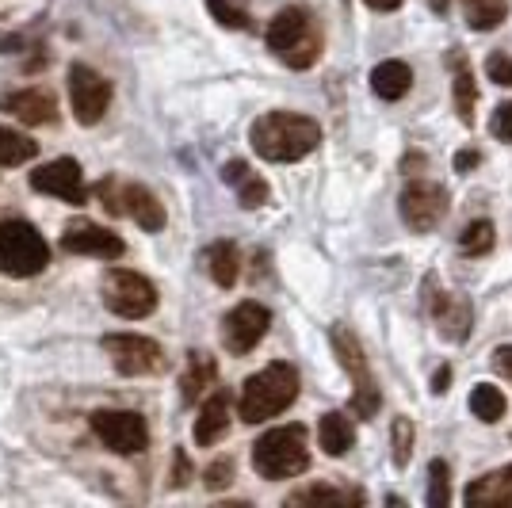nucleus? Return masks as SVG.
Segmentation results:
<instances>
[{
  "label": "nucleus",
  "mask_w": 512,
  "mask_h": 508,
  "mask_svg": "<svg viewBox=\"0 0 512 508\" xmlns=\"http://www.w3.org/2000/svg\"><path fill=\"white\" fill-rule=\"evenodd\" d=\"M222 180L237 191V203H241L245 211H256V207L268 203V184H264L245 161H230V165L222 169Z\"/></svg>",
  "instance_id": "obj_20"
},
{
  "label": "nucleus",
  "mask_w": 512,
  "mask_h": 508,
  "mask_svg": "<svg viewBox=\"0 0 512 508\" xmlns=\"http://www.w3.org/2000/svg\"><path fill=\"white\" fill-rule=\"evenodd\" d=\"M329 340H333V352H337L341 367L348 371V379H352V409L360 413L363 421H367V417H375L383 398H379L375 375H371V367H367L363 344L356 340V333H352L348 325H333V329H329Z\"/></svg>",
  "instance_id": "obj_6"
},
{
  "label": "nucleus",
  "mask_w": 512,
  "mask_h": 508,
  "mask_svg": "<svg viewBox=\"0 0 512 508\" xmlns=\"http://www.w3.org/2000/svg\"><path fill=\"white\" fill-rule=\"evenodd\" d=\"M46 264H50V249H46L43 233L31 222H20V218L0 222V276H43Z\"/></svg>",
  "instance_id": "obj_5"
},
{
  "label": "nucleus",
  "mask_w": 512,
  "mask_h": 508,
  "mask_svg": "<svg viewBox=\"0 0 512 508\" xmlns=\"http://www.w3.org/2000/svg\"><path fill=\"white\" fill-rule=\"evenodd\" d=\"M306 466H310V447H306V428L302 424L272 428L253 444V470L268 482L299 478Z\"/></svg>",
  "instance_id": "obj_4"
},
{
  "label": "nucleus",
  "mask_w": 512,
  "mask_h": 508,
  "mask_svg": "<svg viewBox=\"0 0 512 508\" xmlns=\"http://www.w3.org/2000/svg\"><path fill=\"white\" fill-rule=\"evenodd\" d=\"M497 371H505L512 379V348H501V352H497Z\"/></svg>",
  "instance_id": "obj_41"
},
{
  "label": "nucleus",
  "mask_w": 512,
  "mask_h": 508,
  "mask_svg": "<svg viewBox=\"0 0 512 508\" xmlns=\"http://www.w3.org/2000/svg\"><path fill=\"white\" fill-rule=\"evenodd\" d=\"M100 199L111 214H130L146 233L165 230V203L142 184H123V180H100Z\"/></svg>",
  "instance_id": "obj_10"
},
{
  "label": "nucleus",
  "mask_w": 512,
  "mask_h": 508,
  "mask_svg": "<svg viewBox=\"0 0 512 508\" xmlns=\"http://www.w3.org/2000/svg\"><path fill=\"white\" fill-rule=\"evenodd\" d=\"M268 50L291 69H310L321 58V27L306 8H283L268 23Z\"/></svg>",
  "instance_id": "obj_3"
},
{
  "label": "nucleus",
  "mask_w": 512,
  "mask_h": 508,
  "mask_svg": "<svg viewBox=\"0 0 512 508\" xmlns=\"http://www.w3.org/2000/svg\"><path fill=\"white\" fill-rule=\"evenodd\" d=\"M413 85V73H409L406 62H398V58H390V62H379L371 69V88H375V96L379 100H402Z\"/></svg>",
  "instance_id": "obj_21"
},
{
  "label": "nucleus",
  "mask_w": 512,
  "mask_h": 508,
  "mask_svg": "<svg viewBox=\"0 0 512 508\" xmlns=\"http://www.w3.org/2000/svg\"><path fill=\"white\" fill-rule=\"evenodd\" d=\"M207 8H211V16L222 27H234V31H249L253 20H249V12L237 4V0H207Z\"/></svg>",
  "instance_id": "obj_33"
},
{
  "label": "nucleus",
  "mask_w": 512,
  "mask_h": 508,
  "mask_svg": "<svg viewBox=\"0 0 512 508\" xmlns=\"http://www.w3.org/2000/svg\"><path fill=\"white\" fill-rule=\"evenodd\" d=\"M428 4H432V12H436V16H444V12H448L451 0H428Z\"/></svg>",
  "instance_id": "obj_42"
},
{
  "label": "nucleus",
  "mask_w": 512,
  "mask_h": 508,
  "mask_svg": "<svg viewBox=\"0 0 512 508\" xmlns=\"http://www.w3.org/2000/svg\"><path fill=\"white\" fill-rule=\"evenodd\" d=\"M203 260H207V272L218 287H234L241 276V253H237L234 241H214Z\"/></svg>",
  "instance_id": "obj_22"
},
{
  "label": "nucleus",
  "mask_w": 512,
  "mask_h": 508,
  "mask_svg": "<svg viewBox=\"0 0 512 508\" xmlns=\"http://www.w3.org/2000/svg\"><path fill=\"white\" fill-rule=\"evenodd\" d=\"M299 398V371L291 363H268L264 371H256L253 379H245L241 386V402H237V413L245 424H260L279 417L283 409H291Z\"/></svg>",
  "instance_id": "obj_2"
},
{
  "label": "nucleus",
  "mask_w": 512,
  "mask_h": 508,
  "mask_svg": "<svg viewBox=\"0 0 512 508\" xmlns=\"http://www.w3.org/2000/svg\"><path fill=\"white\" fill-rule=\"evenodd\" d=\"M92 432L104 440L107 451H115V455H142L146 447H150V424L142 413H134V409H96L92 417Z\"/></svg>",
  "instance_id": "obj_9"
},
{
  "label": "nucleus",
  "mask_w": 512,
  "mask_h": 508,
  "mask_svg": "<svg viewBox=\"0 0 512 508\" xmlns=\"http://www.w3.org/2000/svg\"><path fill=\"white\" fill-rule=\"evenodd\" d=\"M249 142L253 149L272 161V165H291V161H302L310 157L321 142V127L310 119V115H295V111H268L260 115L249 130Z\"/></svg>",
  "instance_id": "obj_1"
},
{
  "label": "nucleus",
  "mask_w": 512,
  "mask_h": 508,
  "mask_svg": "<svg viewBox=\"0 0 512 508\" xmlns=\"http://www.w3.org/2000/svg\"><path fill=\"white\" fill-rule=\"evenodd\" d=\"M398 211H402V222H406L413 233H428L436 230L448 214V191L432 180H413L402 199H398Z\"/></svg>",
  "instance_id": "obj_12"
},
{
  "label": "nucleus",
  "mask_w": 512,
  "mask_h": 508,
  "mask_svg": "<svg viewBox=\"0 0 512 508\" xmlns=\"http://www.w3.org/2000/svg\"><path fill=\"white\" fill-rule=\"evenodd\" d=\"M69 104L77 123L96 127L111 107V81L100 77L92 65H69Z\"/></svg>",
  "instance_id": "obj_11"
},
{
  "label": "nucleus",
  "mask_w": 512,
  "mask_h": 508,
  "mask_svg": "<svg viewBox=\"0 0 512 508\" xmlns=\"http://www.w3.org/2000/svg\"><path fill=\"white\" fill-rule=\"evenodd\" d=\"M318 440H321V447H325V455L341 459L344 451L356 444V428H352V421H348L344 413H325L318 424Z\"/></svg>",
  "instance_id": "obj_23"
},
{
  "label": "nucleus",
  "mask_w": 512,
  "mask_h": 508,
  "mask_svg": "<svg viewBox=\"0 0 512 508\" xmlns=\"http://www.w3.org/2000/svg\"><path fill=\"white\" fill-rule=\"evenodd\" d=\"M490 130H493V138H501V142H512V104H497V107H493Z\"/></svg>",
  "instance_id": "obj_36"
},
{
  "label": "nucleus",
  "mask_w": 512,
  "mask_h": 508,
  "mask_svg": "<svg viewBox=\"0 0 512 508\" xmlns=\"http://www.w3.org/2000/svg\"><path fill=\"white\" fill-rule=\"evenodd\" d=\"M230 482H234V459H214L203 470V486L207 489H226Z\"/></svg>",
  "instance_id": "obj_34"
},
{
  "label": "nucleus",
  "mask_w": 512,
  "mask_h": 508,
  "mask_svg": "<svg viewBox=\"0 0 512 508\" xmlns=\"http://www.w3.org/2000/svg\"><path fill=\"white\" fill-rule=\"evenodd\" d=\"M214 375H218L214 356H207V352H192V356H188V371L180 375V398H184V402H195V398L214 382Z\"/></svg>",
  "instance_id": "obj_24"
},
{
  "label": "nucleus",
  "mask_w": 512,
  "mask_h": 508,
  "mask_svg": "<svg viewBox=\"0 0 512 508\" xmlns=\"http://www.w3.org/2000/svg\"><path fill=\"white\" fill-rule=\"evenodd\" d=\"M413 440H417V432H413V421H409V417H394V424H390L394 466H409V455H413Z\"/></svg>",
  "instance_id": "obj_32"
},
{
  "label": "nucleus",
  "mask_w": 512,
  "mask_h": 508,
  "mask_svg": "<svg viewBox=\"0 0 512 508\" xmlns=\"http://www.w3.org/2000/svg\"><path fill=\"white\" fill-rule=\"evenodd\" d=\"M35 153H39L35 138H27V134H20V130L12 127H0V169L27 165V161H35Z\"/></svg>",
  "instance_id": "obj_26"
},
{
  "label": "nucleus",
  "mask_w": 512,
  "mask_h": 508,
  "mask_svg": "<svg viewBox=\"0 0 512 508\" xmlns=\"http://www.w3.org/2000/svg\"><path fill=\"white\" fill-rule=\"evenodd\" d=\"M509 470H512V466H509Z\"/></svg>",
  "instance_id": "obj_43"
},
{
  "label": "nucleus",
  "mask_w": 512,
  "mask_h": 508,
  "mask_svg": "<svg viewBox=\"0 0 512 508\" xmlns=\"http://www.w3.org/2000/svg\"><path fill=\"white\" fill-rule=\"evenodd\" d=\"M428 310L440 321V333L451 340H463L470 329V306L463 295H451V291H436V283L428 279Z\"/></svg>",
  "instance_id": "obj_17"
},
{
  "label": "nucleus",
  "mask_w": 512,
  "mask_h": 508,
  "mask_svg": "<svg viewBox=\"0 0 512 508\" xmlns=\"http://www.w3.org/2000/svg\"><path fill=\"white\" fill-rule=\"evenodd\" d=\"M104 352L111 356L115 371L127 375V379H142V375H161L169 367V356L165 348L153 337H142V333H107Z\"/></svg>",
  "instance_id": "obj_8"
},
{
  "label": "nucleus",
  "mask_w": 512,
  "mask_h": 508,
  "mask_svg": "<svg viewBox=\"0 0 512 508\" xmlns=\"http://www.w3.org/2000/svg\"><path fill=\"white\" fill-rule=\"evenodd\" d=\"M230 428V394L226 390H214L211 398L203 402L199 417H195V444L199 447H211L226 436Z\"/></svg>",
  "instance_id": "obj_18"
},
{
  "label": "nucleus",
  "mask_w": 512,
  "mask_h": 508,
  "mask_svg": "<svg viewBox=\"0 0 512 508\" xmlns=\"http://www.w3.org/2000/svg\"><path fill=\"white\" fill-rule=\"evenodd\" d=\"M451 65H455V104H459V119L474 123V77H470V69L459 50H451Z\"/></svg>",
  "instance_id": "obj_29"
},
{
  "label": "nucleus",
  "mask_w": 512,
  "mask_h": 508,
  "mask_svg": "<svg viewBox=\"0 0 512 508\" xmlns=\"http://www.w3.org/2000/svg\"><path fill=\"white\" fill-rule=\"evenodd\" d=\"M360 489H341V486H306L287 497V505H363Z\"/></svg>",
  "instance_id": "obj_25"
},
{
  "label": "nucleus",
  "mask_w": 512,
  "mask_h": 508,
  "mask_svg": "<svg viewBox=\"0 0 512 508\" xmlns=\"http://www.w3.org/2000/svg\"><path fill=\"white\" fill-rule=\"evenodd\" d=\"M448 382H451V367H440V371L432 375V394H444V390H448Z\"/></svg>",
  "instance_id": "obj_39"
},
{
  "label": "nucleus",
  "mask_w": 512,
  "mask_h": 508,
  "mask_svg": "<svg viewBox=\"0 0 512 508\" xmlns=\"http://www.w3.org/2000/svg\"><path fill=\"white\" fill-rule=\"evenodd\" d=\"M100 298L111 314L127 321L150 318L157 310V287H153L146 276L138 272H127V268H111L104 276V287H100Z\"/></svg>",
  "instance_id": "obj_7"
},
{
  "label": "nucleus",
  "mask_w": 512,
  "mask_h": 508,
  "mask_svg": "<svg viewBox=\"0 0 512 508\" xmlns=\"http://www.w3.org/2000/svg\"><path fill=\"white\" fill-rule=\"evenodd\" d=\"M268 325H272V310L268 306H260V302H237L234 310L226 314V321H222V344H226V352L249 356L256 344L264 340Z\"/></svg>",
  "instance_id": "obj_13"
},
{
  "label": "nucleus",
  "mask_w": 512,
  "mask_h": 508,
  "mask_svg": "<svg viewBox=\"0 0 512 508\" xmlns=\"http://www.w3.org/2000/svg\"><path fill=\"white\" fill-rule=\"evenodd\" d=\"M478 161H482V157H478V149H463V153L455 157V169H459V172H470L474 165H478Z\"/></svg>",
  "instance_id": "obj_38"
},
{
  "label": "nucleus",
  "mask_w": 512,
  "mask_h": 508,
  "mask_svg": "<svg viewBox=\"0 0 512 508\" xmlns=\"http://www.w3.org/2000/svg\"><path fill=\"white\" fill-rule=\"evenodd\" d=\"M448 501H451V470L444 459H432L428 463V505L448 508Z\"/></svg>",
  "instance_id": "obj_30"
},
{
  "label": "nucleus",
  "mask_w": 512,
  "mask_h": 508,
  "mask_svg": "<svg viewBox=\"0 0 512 508\" xmlns=\"http://www.w3.org/2000/svg\"><path fill=\"white\" fill-rule=\"evenodd\" d=\"M463 501L470 508H512V470L505 466V470H493L486 478L470 482Z\"/></svg>",
  "instance_id": "obj_19"
},
{
  "label": "nucleus",
  "mask_w": 512,
  "mask_h": 508,
  "mask_svg": "<svg viewBox=\"0 0 512 508\" xmlns=\"http://www.w3.org/2000/svg\"><path fill=\"white\" fill-rule=\"evenodd\" d=\"M367 8H375V12H394V8H402V0H363Z\"/></svg>",
  "instance_id": "obj_40"
},
{
  "label": "nucleus",
  "mask_w": 512,
  "mask_h": 508,
  "mask_svg": "<svg viewBox=\"0 0 512 508\" xmlns=\"http://www.w3.org/2000/svg\"><path fill=\"white\" fill-rule=\"evenodd\" d=\"M505 394L493 386V382H482V386H474L470 390V413L478 417V421L486 424H497L501 417H505Z\"/></svg>",
  "instance_id": "obj_27"
},
{
  "label": "nucleus",
  "mask_w": 512,
  "mask_h": 508,
  "mask_svg": "<svg viewBox=\"0 0 512 508\" xmlns=\"http://www.w3.org/2000/svg\"><path fill=\"white\" fill-rule=\"evenodd\" d=\"M0 111L16 115L27 127H46L58 119V104L46 88H20V92H4L0 96Z\"/></svg>",
  "instance_id": "obj_16"
},
{
  "label": "nucleus",
  "mask_w": 512,
  "mask_h": 508,
  "mask_svg": "<svg viewBox=\"0 0 512 508\" xmlns=\"http://www.w3.org/2000/svg\"><path fill=\"white\" fill-rule=\"evenodd\" d=\"M31 188L43 191V195H54L62 203H73V207H85L88 203V184H85V172L73 157H58L50 161L43 169L31 172Z\"/></svg>",
  "instance_id": "obj_14"
},
{
  "label": "nucleus",
  "mask_w": 512,
  "mask_h": 508,
  "mask_svg": "<svg viewBox=\"0 0 512 508\" xmlns=\"http://www.w3.org/2000/svg\"><path fill=\"white\" fill-rule=\"evenodd\" d=\"M463 12L474 31H493L509 16V0H463Z\"/></svg>",
  "instance_id": "obj_28"
},
{
  "label": "nucleus",
  "mask_w": 512,
  "mask_h": 508,
  "mask_svg": "<svg viewBox=\"0 0 512 508\" xmlns=\"http://www.w3.org/2000/svg\"><path fill=\"white\" fill-rule=\"evenodd\" d=\"M62 253L96 256V260H119V256L127 253V245H123L119 233H111V230H104V226L81 218V222H69L62 230Z\"/></svg>",
  "instance_id": "obj_15"
},
{
  "label": "nucleus",
  "mask_w": 512,
  "mask_h": 508,
  "mask_svg": "<svg viewBox=\"0 0 512 508\" xmlns=\"http://www.w3.org/2000/svg\"><path fill=\"white\" fill-rule=\"evenodd\" d=\"M192 478V466H188V455H184V447H176V478H172V486L180 489L184 482Z\"/></svg>",
  "instance_id": "obj_37"
},
{
  "label": "nucleus",
  "mask_w": 512,
  "mask_h": 508,
  "mask_svg": "<svg viewBox=\"0 0 512 508\" xmlns=\"http://www.w3.org/2000/svg\"><path fill=\"white\" fill-rule=\"evenodd\" d=\"M486 77H490L493 85L512 88V58L509 54H490V58H486Z\"/></svg>",
  "instance_id": "obj_35"
},
{
  "label": "nucleus",
  "mask_w": 512,
  "mask_h": 508,
  "mask_svg": "<svg viewBox=\"0 0 512 508\" xmlns=\"http://www.w3.org/2000/svg\"><path fill=\"white\" fill-rule=\"evenodd\" d=\"M459 249L467 256H482V253H490L493 249V222H470L467 230L459 233Z\"/></svg>",
  "instance_id": "obj_31"
}]
</instances>
